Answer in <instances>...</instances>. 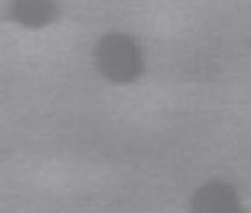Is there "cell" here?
<instances>
[{
	"label": "cell",
	"mask_w": 251,
	"mask_h": 213,
	"mask_svg": "<svg viewBox=\"0 0 251 213\" xmlns=\"http://www.w3.org/2000/svg\"><path fill=\"white\" fill-rule=\"evenodd\" d=\"M8 18L27 29H41L58 18V6L54 0H10Z\"/></svg>",
	"instance_id": "7a4b0ae2"
},
{
	"label": "cell",
	"mask_w": 251,
	"mask_h": 213,
	"mask_svg": "<svg viewBox=\"0 0 251 213\" xmlns=\"http://www.w3.org/2000/svg\"><path fill=\"white\" fill-rule=\"evenodd\" d=\"M96 64L104 77L115 83L132 81L140 71L138 46L125 35H105L96 46Z\"/></svg>",
	"instance_id": "6da1fadb"
}]
</instances>
